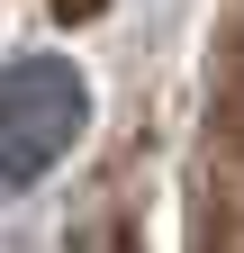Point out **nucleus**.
<instances>
[{
	"label": "nucleus",
	"mask_w": 244,
	"mask_h": 253,
	"mask_svg": "<svg viewBox=\"0 0 244 253\" xmlns=\"http://www.w3.org/2000/svg\"><path fill=\"white\" fill-rule=\"evenodd\" d=\"M73 253H136V244H127V235H81Z\"/></svg>",
	"instance_id": "nucleus-2"
},
{
	"label": "nucleus",
	"mask_w": 244,
	"mask_h": 253,
	"mask_svg": "<svg viewBox=\"0 0 244 253\" xmlns=\"http://www.w3.org/2000/svg\"><path fill=\"white\" fill-rule=\"evenodd\" d=\"M90 126V82L64 54H18L0 73V190H27Z\"/></svg>",
	"instance_id": "nucleus-1"
},
{
	"label": "nucleus",
	"mask_w": 244,
	"mask_h": 253,
	"mask_svg": "<svg viewBox=\"0 0 244 253\" xmlns=\"http://www.w3.org/2000/svg\"><path fill=\"white\" fill-rule=\"evenodd\" d=\"M226 126H235V145H244V100H226Z\"/></svg>",
	"instance_id": "nucleus-3"
}]
</instances>
